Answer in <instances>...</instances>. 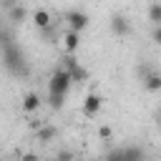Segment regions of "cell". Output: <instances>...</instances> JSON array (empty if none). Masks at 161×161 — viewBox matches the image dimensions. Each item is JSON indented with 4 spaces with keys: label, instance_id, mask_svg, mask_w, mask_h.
I'll list each match as a JSON object with an SVG mask.
<instances>
[{
    "label": "cell",
    "instance_id": "obj_3",
    "mask_svg": "<svg viewBox=\"0 0 161 161\" xmlns=\"http://www.w3.org/2000/svg\"><path fill=\"white\" fill-rule=\"evenodd\" d=\"M108 28H111V33H113L116 38H128V35H131V20H128L123 13H116V15H111V20H108Z\"/></svg>",
    "mask_w": 161,
    "mask_h": 161
},
{
    "label": "cell",
    "instance_id": "obj_7",
    "mask_svg": "<svg viewBox=\"0 0 161 161\" xmlns=\"http://www.w3.org/2000/svg\"><path fill=\"white\" fill-rule=\"evenodd\" d=\"M65 68L70 70V75H73V80H75V83L88 80V70H86L83 65H78V60H75L73 55H68V58H65Z\"/></svg>",
    "mask_w": 161,
    "mask_h": 161
},
{
    "label": "cell",
    "instance_id": "obj_14",
    "mask_svg": "<svg viewBox=\"0 0 161 161\" xmlns=\"http://www.w3.org/2000/svg\"><path fill=\"white\" fill-rule=\"evenodd\" d=\"M38 138H40L43 143H48V141H53V138H55V128H53V126H43V128L38 131Z\"/></svg>",
    "mask_w": 161,
    "mask_h": 161
},
{
    "label": "cell",
    "instance_id": "obj_5",
    "mask_svg": "<svg viewBox=\"0 0 161 161\" xmlns=\"http://www.w3.org/2000/svg\"><path fill=\"white\" fill-rule=\"evenodd\" d=\"M101 108H103V98H101L98 93H88V96L83 98V116L93 118V116L101 113Z\"/></svg>",
    "mask_w": 161,
    "mask_h": 161
},
{
    "label": "cell",
    "instance_id": "obj_11",
    "mask_svg": "<svg viewBox=\"0 0 161 161\" xmlns=\"http://www.w3.org/2000/svg\"><path fill=\"white\" fill-rule=\"evenodd\" d=\"M143 88L151 91V93L161 91V73H146L143 75Z\"/></svg>",
    "mask_w": 161,
    "mask_h": 161
},
{
    "label": "cell",
    "instance_id": "obj_19",
    "mask_svg": "<svg viewBox=\"0 0 161 161\" xmlns=\"http://www.w3.org/2000/svg\"><path fill=\"white\" fill-rule=\"evenodd\" d=\"M20 161H40L35 153H25V156H20Z\"/></svg>",
    "mask_w": 161,
    "mask_h": 161
},
{
    "label": "cell",
    "instance_id": "obj_6",
    "mask_svg": "<svg viewBox=\"0 0 161 161\" xmlns=\"http://www.w3.org/2000/svg\"><path fill=\"white\" fill-rule=\"evenodd\" d=\"M118 161H146V156H143V151L141 148H136V146H123V148H116V151H111Z\"/></svg>",
    "mask_w": 161,
    "mask_h": 161
},
{
    "label": "cell",
    "instance_id": "obj_2",
    "mask_svg": "<svg viewBox=\"0 0 161 161\" xmlns=\"http://www.w3.org/2000/svg\"><path fill=\"white\" fill-rule=\"evenodd\" d=\"M3 58H5V68L10 70V73H25V68H23V53H20V48H15V45H10V43H5V50H3Z\"/></svg>",
    "mask_w": 161,
    "mask_h": 161
},
{
    "label": "cell",
    "instance_id": "obj_17",
    "mask_svg": "<svg viewBox=\"0 0 161 161\" xmlns=\"http://www.w3.org/2000/svg\"><path fill=\"white\" fill-rule=\"evenodd\" d=\"M151 38H153V43H156V45H161V25H153V33H151Z\"/></svg>",
    "mask_w": 161,
    "mask_h": 161
},
{
    "label": "cell",
    "instance_id": "obj_21",
    "mask_svg": "<svg viewBox=\"0 0 161 161\" xmlns=\"http://www.w3.org/2000/svg\"><path fill=\"white\" fill-rule=\"evenodd\" d=\"M20 0H5V5H18Z\"/></svg>",
    "mask_w": 161,
    "mask_h": 161
},
{
    "label": "cell",
    "instance_id": "obj_4",
    "mask_svg": "<svg viewBox=\"0 0 161 161\" xmlns=\"http://www.w3.org/2000/svg\"><path fill=\"white\" fill-rule=\"evenodd\" d=\"M65 23H68V28H70V30L83 33V30L88 28L91 18H88V13H83V10H68V13H65Z\"/></svg>",
    "mask_w": 161,
    "mask_h": 161
},
{
    "label": "cell",
    "instance_id": "obj_1",
    "mask_svg": "<svg viewBox=\"0 0 161 161\" xmlns=\"http://www.w3.org/2000/svg\"><path fill=\"white\" fill-rule=\"evenodd\" d=\"M73 83L75 80H73L70 70L63 65V68L53 70V75L48 78V96H68V91H70Z\"/></svg>",
    "mask_w": 161,
    "mask_h": 161
},
{
    "label": "cell",
    "instance_id": "obj_13",
    "mask_svg": "<svg viewBox=\"0 0 161 161\" xmlns=\"http://www.w3.org/2000/svg\"><path fill=\"white\" fill-rule=\"evenodd\" d=\"M148 20L153 25H161V3H151L148 5Z\"/></svg>",
    "mask_w": 161,
    "mask_h": 161
},
{
    "label": "cell",
    "instance_id": "obj_22",
    "mask_svg": "<svg viewBox=\"0 0 161 161\" xmlns=\"http://www.w3.org/2000/svg\"><path fill=\"white\" fill-rule=\"evenodd\" d=\"M156 123H158V128H161V111H158V121H156Z\"/></svg>",
    "mask_w": 161,
    "mask_h": 161
},
{
    "label": "cell",
    "instance_id": "obj_10",
    "mask_svg": "<svg viewBox=\"0 0 161 161\" xmlns=\"http://www.w3.org/2000/svg\"><path fill=\"white\" fill-rule=\"evenodd\" d=\"M33 23H35V28L45 30V28H50L53 18H50V13H48V10H35V13H33Z\"/></svg>",
    "mask_w": 161,
    "mask_h": 161
},
{
    "label": "cell",
    "instance_id": "obj_12",
    "mask_svg": "<svg viewBox=\"0 0 161 161\" xmlns=\"http://www.w3.org/2000/svg\"><path fill=\"white\" fill-rule=\"evenodd\" d=\"M25 18H28V10H25L20 3H18V5H10V20H13V23H23Z\"/></svg>",
    "mask_w": 161,
    "mask_h": 161
},
{
    "label": "cell",
    "instance_id": "obj_8",
    "mask_svg": "<svg viewBox=\"0 0 161 161\" xmlns=\"http://www.w3.org/2000/svg\"><path fill=\"white\" fill-rule=\"evenodd\" d=\"M63 48L68 50V55H73L78 48H80V33L78 30H70L68 28V33L63 35Z\"/></svg>",
    "mask_w": 161,
    "mask_h": 161
},
{
    "label": "cell",
    "instance_id": "obj_15",
    "mask_svg": "<svg viewBox=\"0 0 161 161\" xmlns=\"http://www.w3.org/2000/svg\"><path fill=\"white\" fill-rule=\"evenodd\" d=\"M63 103H65V96H48V106H50L53 111H60Z\"/></svg>",
    "mask_w": 161,
    "mask_h": 161
},
{
    "label": "cell",
    "instance_id": "obj_20",
    "mask_svg": "<svg viewBox=\"0 0 161 161\" xmlns=\"http://www.w3.org/2000/svg\"><path fill=\"white\" fill-rule=\"evenodd\" d=\"M103 161H118V158H116V156H113V153H108V156H106V158H103Z\"/></svg>",
    "mask_w": 161,
    "mask_h": 161
},
{
    "label": "cell",
    "instance_id": "obj_9",
    "mask_svg": "<svg viewBox=\"0 0 161 161\" xmlns=\"http://www.w3.org/2000/svg\"><path fill=\"white\" fill-rule=\"evenodd\" d=\"M40 103H43V101H40L38 93H25V96H23V111H25V113H35V111L40 108Z\"/></svg>",
    "mask_w": 161,
    "mask_h": 161
},
{
    "label": "cell",
    "instance_id": "obj_18",
    "mask_svg": "<svg viewBox=\"0 0 161 161\" xmlns=\"http://www.w3.org/2000/svg\"><path fill=\"white\" fill-rule=\"evenodd\" d=\"M98 136L108 141V138H111V128H108V126H101V128H98Z\"/></svg>",
    "mask_w": 161,
    "mask_h": 161
},
{
    "label": "cell",
    "instance_id": "obj_16",
    "mask_svg": "<svg viewBox=\"0 0 161 161\" xmlns=\"http://www.w3.org/2000/svg\"><path fill=\"white\" fill-rule=\"evenodd\" d=\"M55 161H73V153H70V151H58Z\"/></svg>",
    "mask_w": 161,
    "mask_h": 161
}]
</instances>
